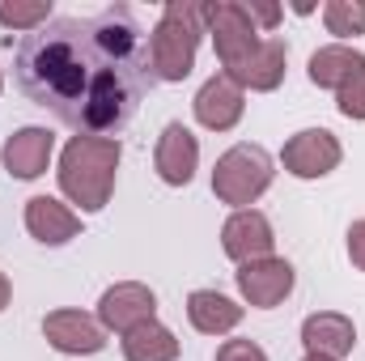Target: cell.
<instances>
[{"label": "cell", "instance_id": "cell-1", "mask_svg": "<svg viewBox=\"0 0 365 361\" xmlns=\"http://www.w3.org/2000/svg\"><path fill=\"white\" fill-rule=\"evenodd\" d=\"M13 81L77 136L110 141L158 86L149 34L132 4H106L93 17H51L34 34H21Z\"/></svg>", "mask_w": 365, "mask_h": 361}, {"label": "cell", "instance_id": "cell-2", "mask_svg": "<svg viewBox=\"0 0 365 361\" xmlns=\"http://www.w3.org/2000/svg\"><path fill=\"white\" fill-rule=\"evenodd\" d=\"M200 21L204 34H212L221 73L234 77L242 90L272 93L284 81V64H289V43L264 34L242 0H204L200 4Z\"/></svg>", "mask_w": 365, "mask_h": 361}, {"label": "cell", "instance_id": "cell-3", "mask_svg": "<svg viewBox=\"0 0 365 361\" xmlns=\"http://www.w3.org/2000/svg\"><path fill=\"white\" fill-rule=\"evenodd\" d=\"M123 149L110 136H73L60 153V191L81 208V213H102L110 191H115V175H119Z\"/></svg>", "mask_w": 365, "mask_h": 361}, {"label": "cell", "instance_id": "cell-4", "mask_svg": "<svg viewBox=\"0 0 365 361\" xmlns=\"http://www.w3.org/2000/svg\"><path fill=\"white\" fill-rule=\"evenodd\" d=\"M200 34H204L200 4L195 0H166L158 26L149 30V60H153L158 81H187L191 77Z\"/></svg>", "mask_w": 365, "mask_h": 361}, {"label": "cell", "instance_id": "cell-5", "mask_svg": "<svg viewBox=\"0 0 365 361\" xmlns=\"http://www.w3.org/2000/svg\"><path fill=\"white\" fill-rule=\"evenodd\" d=\"M272 175H276L272 153L264 145H234L212 166V195L221 204H230L234 213L238 208H251L272 187Z\"/></svg>", "mask_w": 365, "mask_h": 361}, {"label": "cell", "instance_id": "cell-6", "mask_svg": "<svg viewBox=\"0 0 365 361\" xmlns=\"http://www.w3.org/2000/svg\"><path fill=\"white\" fill-rule=\"evenodd\" d=\"M340 158H344V149H340L336 132H327V128H302L280 149V162L293 179H323L340 166Z\"/></svg>", "mask_w": 365, "mask_h": 361}, {"label": "cell", "instance_id": "cell-7", "mask_svg": "<svg viewBox=\"0 0 365 361\" xmlns=\"http://www.w3.org/2000/svg\"><path fill=\"white\" fill-rule=\"evenodd\" d=\"M149 319H158V293L140 280H119L98 298V323L106 332L128 336L132 327H140Z\"/></svg>", "mask_w": 365, "mask_h": 361}, {"label": "cell", "instance_id": "cell-8", "mask_svg": "<svg viewBox=\"0 0 365 361\" xmlns=\"http://www.w3.org/2000/svg\"><path fill=\"white\" fill-rule=\"evenodd\" d=\"M293 285H297V272H293L289 260H280V255L251 260V264L238 268V293H242V302L255 306V310L280 306V302L293 293Z\"/></svg>", "mask_w": 365, "mask_h": 361}, {"label": "cell", "instance_id": "cell-9", "mask_svg": "<svg viewBox=\"0 0 365 361\" xmlns=\"http://www.w3.org/2000/svg\"><path fill=\"white\" fill-rule=\"evenodd\" d=\"M221 247H225V255H230L238 268L251 264V260H268L272 247H276L272 221H268L259 208H238V213H230L225 225H221Z\"/></svg>", "mask_w": 365, "mask_h": 361}, {"label": "cell", "instance_id": "cell-10", "mask_svg": "<svg viewBox=\"0 0 365 361\" xmlns=\"http://www.w3.org/2000/svg\"><path fill=\"white\" fill-rule=\"evenodd\" d=\"M191 111H195L200 128H208V132H230V128H238V119H242V111H247V90H242L234 77L212 73V77L200 86Z\"/></svg>", "mask_w": 365, "mask_h": 361}, {"label": "cell", "instance_id": "cell-11", "mask_svg": "<svg viewBox=\"0 0 365 361\" xmlns=\"http://www.w3.org/2000/svg\"><path fill=\"white\" fill-rule=\"evenodd\" d=\"M43 336L51 340V349L68 357H90L106 349V327L98 323V315H86V310H51L43 319Z\"/></svg>", "mask_w": 365, "mask_h": 361}, {"label": "cell", "instance_id": "cell-12", "mask_svg": "<svg viewBox=\"0 0 365 361\" xmlns=\"http://www.w3.org/2000/svg\"><path fill=\"white\" fill-rule=\"evenodd\" d=\"M153 166H158L162 183H170V187H187V183L195 179V171H200V141L191 136L187 123L170 119L162 128L158 149H153Z\"/></svg>", "mask_w": 365, "mask_h": 361}, {"label": "cell", "instance_id": "cell-13", "mask_svg": "<svg viewBox=\"0 0 365 361\" xmlns=\"http://www.w3.org/2000/svg\"><path fill=\"white\" fill-rule=\"evenodd\" d=\"M26 230L43 247H64L81 234V213H73L56 195H30L26 200Z\"/></svg>", "mask_w": 365, "mask_h": 361}, {"label": "cell", "instance_id": "cell-14", "mask_svg": "<svg viewBox=\"0 0 365 361\" xmlns=\"http://www.w3.org/2000/svg\"><path fill=\"white\" fill-rule=\"evenodd\" d=\"M51 153H56V136L47 128H17L0 149V162L13 179H38L47 175Z\"/></svg>", "mask_w": 365, "mask_h": 361}, {"label": "cell", "instance_id": "cell-15", "mask_svg": "<svg viewBox=\"0 0 365 361\" xmlns=\"http://www.w3.org/2000/svg\"><path fill=\"white\" fill-rule=\"evenodd\" d=\"M302 345L306 353H319V357H349L353 345H357V323L340 310H319V315H306L302 319Z\"/></svg>", "mask_w": 365, "mask_h": 361}, {"label": "cell", "instance_id": "cell-16", "mask_svg": "<svg viewBox=\"0 0 365 361\" xmlns=\"http://www.w3.org/2000/svg\"><path fill=\"white\" fill-rule=\"evenodd\" d=\"M187 319L200 336H230L242 323V306L217 289H195L187 298Z\"/></svg>", "mask_w": 365, "mask_h": 361}, {"label": "cell", "instance_id": "cell-17", "mask_svg": "<svg viewBox=\"0 0 365 361\" xmlns=\"http://www.w3.org/2000/svg\"><path fill=\"white\" fill-rule=\"evenodd\" d=\"M357 68H365V56L357 47H349V43H327V47H319L314 56H310V81L319 86V90H340Z\"/></svg>", "mask_w": 365, "mask_h": 361}, {"label": "cell", "instance_id": "cell-18", "mask_svg": "<svg viewBox=\"0 0 365 361\" xmlns=\"http://www.w3.org/2000/svg\"><path fill=\"white\" fill-rule=\"evenodd\" d=\"M119 345H123V357L128 361H179V349H182L179 336L166 323H158V319L132 327Z\"/></svg>", "mask_w": 365, "mask_h": 361}, {"label": "cell", "instance_id": "cell-19", "mask_svg": "<svg viewBox=\"0 0 365 361\" xmlns=\"http://www.w3.org/2000/svg\"><path fill=\"white\" fill-rule=\"evenodd\" d=\"M323 26L336 39H357V34H365V0H327L323 4Z\"/></svg>", "mask_w": 365, "mask_h": 361}, {"label": "cell", "instance_id": "cell-20", "mask_svg": "<svg viewBox=\"0 0 365 361\" xmlns=\"http://www.w3.org/2000/svg\"><path fill=\"white\" fill-rule=\"evenodd\" d=\"M51 21V0H0V26L4 30H26L34 34L38 26Z\"/></svg>", "mask_w": 365, "mask_h": 361}, {"label": "cell", "instance_id": "cell-21", "mask_svg": "<svg viewBox=\"0 0 365 361\" xmlns=\"http://www.w3.org/2000/svg\"><path fill=\"white\" fill-rule=\"evenodd\" d=\"M336 106L344 119H365V68H357L340 90H336Z\"/></svg>", "mask_w": 365, "mask_h": 361}, {"label": "cell", "instance_id": "cell-22", "mask_svg": "<svg viewBox=\"0 0 365 361\" xmlns=\"http://www.w3.org/2000/svg\"><path fill=\"white\" fill-rule=\"evenodd\" d=\"M217 361H268V353L255 340H225L217 349Z\"/></svg>", "mask_w": 365, "mask_h": 361}, {"label": "cell", "instance_id": "cell-23", "mask_svg": "<svg viewBox=\"0 0 365 361\" xmlns=\"http://www.w3.org/2000/svg\"><path fill=\"white\" fill-rule=\"evenodd\" d=\"M247 13H251V21H255L264 34H272L276 26H280V17H284V9H280V4H268V0H251Z\"/></svg>", "mask_w": 365, "mask_h": 361}, {"label": "cell", "instance_id": "cell-24", "mask_svg": "<svg viewBox=\"0 0 365 361\" xmlns=\"http://www.w3.org/2000/svg\"><path fill=\"white\" fill-rule=\"evenodd\" d=\"M349 260L365 272V221H353L349 225Z\"/></svg>", "mask_w": 365, "mask_h": 361}, {"label": "cell", "instance_id": "cell-25", "mask_svg": "<svg viewBox=\"0 0 365 361\" xmlns=\"http://www.w3.org/2000/svg\"><path fill=\"white\" fill-rule=\"evenodd\" d=\"M9 298H13V285H9V276H4V272H0V310H4V306H9Z\"/></svg>", "mask_w": 365, "mask_h": 361}, {"label": "cell", "instance_id": "cell-26", "mask_svg": "<svg viewBox=\"0 0 365 361\" xmlns=\"http://www.w3.org/2000/svg\"><path fill=\"white\" fill-rule=\"evenodd\" d=\"M302 361H331V357H319V353H306Z\"/></svg>", "mask_w": 365, "mask_h": 361}, {"label": "cell", "instance_id": "cell-27", "mask_svg": "<svg viewBox=\"0 0 365 361\" xmlns=\"http://www.w3.org/2000/svg\"><path fill=\"white\" fill-rule=\"evenodd\" d=\"M0 90H4V73H0Z\"/></svg>", "mask_w": 365, "mask_h": 361}]
</instances>
